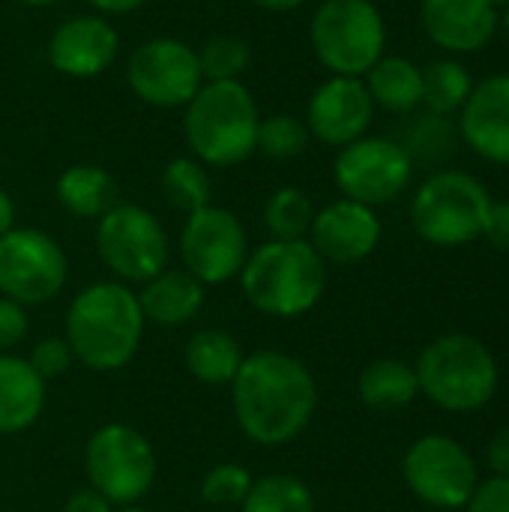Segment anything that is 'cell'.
I'll use <instances>...</instances> for the list:
<instances>
[{
    "label": "cell",
    "mask_w": 509,
    "mask_h": 512,
    "mask_svg": "<svg viewBox=\"0 0 509 512\" xmlns=\"http://www.w3.org/2000/svg\"><path fill=\"white\" fill-rule=\"evenodd\" d=\"M96 252L111 279L123 285H144L171 267V240L165 225L141 204L117 201L96 219Z\"/></svg>",
    "instance_id": "9c48e42d"
},
{
    "label": "cell",
    "mask_w": 509,
    "mask_h": 512,
    "mask_svg": "<svg viewBox=\"0 0 509 512\" xmlns=\"http://www.w3.org/2000/svg\"><path fill=\"white\" fill-rule=\"evenodd\" d=\"M27 363L33 366V372L45 384H51V381L63 378L75 366V354H72V348H69V342L63 336H45L30 348Z\"/></svg>",
    "instance_id": "836d02e7"
},
{
    "label": "cell",
    "mask_w": 509,
    "mask_h": 512,
    "mask_svg": "<svg viewBox=\"0 0 509 512\" xmlns=\"http://www.w3.org/2000/svg\"><path fill=\"white\" fill-rule=\"evenodd\" d=\"M147 321L132 285L99 279L84 285L66 306L63 339L75 363L90 372L111 375L126 369L144 345Z\"/></svg>",
    "instance_id": "7a4b0ae2"
},
{
    "label": "cell",
    "mask_w": 509,
    "mask_h": 512,
    "mask_svg": "<svg viewBox=\"0 0 509 512\" xmlns=\"http://www.w3.org/2000/svg\"><path fill=\"white\" fill-rule=\"evenodd\" d=\"M126 81L141 102L153 108H180L201 90L204 75L192 45L174 36H153L129 54Z\"/></svg>",
    "instance_id": "5bb4252c"
},
{
    "label": "cell",
    "mask_w": 509,
    "mask_h": 512,
    "mask_svg": "<svg viewBox=\"0 0 509 512\" xmlns=\"http://www.w3.org/2000/svg\"><path fill=\"white\" fill-rule=\"evenodd\" d=\"M252 474L240 462H219L201 477V501L210 507H240L252 489Z\"/></svg>",
    "instance_id": "1f68e13d"
},
{
    "label": "cell",
    "mask_w": 509,
    "mask_h": 512,
    "mask_svg": "<svg viewBox=\"0 0 509 512\" xmlns=\"http://www.w3.org/2000/svg\"><path fill=\"white\" fill-rule=\"evenodd\" d=\"M252 3L261 6V9H267V12H291V9L303 6L306 0H252Z\"/></svg>",
    "instance_id": "b9f144b4"
},
{
    "label": "cell",
    "mask_w": 509,
    "mask_h": 512,
    "mask_svg": "<svg viewBox=\"0 0 509 512\" xmlns=\"http://www.w3.org/2000/svg\"><path fill=\"white\" fill-rule=\"evenodd\" d=\"M489 3H492V6H495L498 12H507V9H509V0H489Z\"/></svg>",
    "instance_id": "f6af8a7d"
},
{
    "label": "cell",
    "mask_w": 509,
    "mask_h": 512,
    "mask_svg": "<svg viewBox=\"0 0 509 512\" xmlns=\"http://www.w3.org/2000/svg\"><path fill=\"white\" fill-rule=\"evenodd\" d=\"M489 207L492 195L483 180L459 168H444L417 186L411 222L426 243L438 249H459L483 237Z\"/></svg>",
    "instance_id": "8992f818"
},
{
    "label": "cell",
    "mask_w": 509,
    "mask_h": 512,
    "mask_svg": "<svg viewBox=\"0 0 509 512\" xmlns=\"http://www.w3.org/2000/svg\"><path fill=\"white\" fill-rule=\"evenodd\" d=\"M375 117V102L363 84V78L330 75L306 105V129L327 147H345L363 135H369Z\"/></svg>",
    "instance_id": "9a60e30c"
},
{
    "label": "cell",
    "mask_w": 509,
    "mask_h": 512,
    "mask_svg": "<svg viewBox=\"0 0 509 512\" xmlns=\"http://www.w3.org/2000/svg\"><path fill=\"white\" fill-rule=\"evenodd\" d=\"M243 345L222 327H201L186 339L183 366L204 387H231L243 366Z\"/></svg>",
    "instance_id": "7402d4cb"
},
{
    "label": "cell",
    "mask_w": 509,
    "mask_h": 512,
    "mask_svg": "<svg viewBox=\"0 0 509 512\" xmlns=\"http://www.w3.org/2000/svg\"><path fill=\"white\" fill-rule=\"evenodd\" d=\"M420 396L447 414L483 411L501 384L495 354L468 333H444L432 339L414 363Z\"/></svg>",
    "instance_id": "5b68a950"
},
{
    "label": "cell",
    "mask_w": 509,
    "mask_h": 512,
    "mask_svg": "<svg viewBox=\"0 0 509 512\" xmlns=\"http://www.w3.org/2000/svg\"><path fill=\"white\" fill-rule=\"evenodd\" d=\"M420 24L444 54H477L498 36L501 12L489 0H420Z\"/></svg>",
    "instance_id": "ac0fdd59"
},
{
    "label": "cell",
    "mask_w": 509,
    "mask_h": 512,
    "mask_svg": "<svg viewBox=\"0 0 509 512\" xmlns=\"http://www.w3.org/2000/svg\"><path fill=\"white\" fill-rule=\"evenodd\" d=\"M402 477L411 495L435 510H465L480 483L477 462L468 447L438 432L423 435L408 447L402 459Z\"/></svg>",
    "instance_id": "4fadbf2b"
},
{
    "label": "cell",
    "mask_w": 509,
    "mask_h": 512,
    "mask_svg": "<svg viewBox=\"0 0 509 512\" xmlns=\"http://www.w3.org/2000/svg\"><path fill=\"white\" fill-rule=\"evenodd\" d=\"M453 135H459L447 117L441 114H417L411 132H408V141H402V147L411 153V159L417 162V156L423 159H435V156H444L453 150Z\"/></svg>",
    "instance_id": "d6a6232c"
},
{
    "label": "cell",
    "mask_w": 509,
    "mask_h": 512,
    "mask_svg": "<svg viewBox=\"0 0 509 512\" xmlns=\"http://www.w3.org/2000/svg\"><path fill=\"white\" fill-rule=\"evenodd\" d=\"M30 333V309L0 297V354H12Z\"/></svg>",
    "instance_id": "e575fe53"
},
{
    "label": "cell",
    "mask_w": 509,
    "mask_h": 512,
    "mask_svg": "<svg viewBox=\"0 0 509 512\" xmlns=\"http://www.w3.org/2000/svg\"><path fill=\"white\" fill-rule=\"evenodd\" d=\"M240 512H318V501L306 480L294 474H267L252 480Z\"/></svg>",
    "instance_id": "4316f807"
},
{
    "label": "cell",
    "mask_w": 509,
    "mask_h": 512,
    "mask_svg": "<svg viewBox=\"0 0 509 512\" xmlns=\"http://www.w3.org/2000/svg\"><path fill=\"white\" fill-rule=\"evenodd\" d=\"M162 195L171 207L180 213H195L207 204H213V186L207 165L195 156H177L162 168Z\"/></svg>",
    "instance_id": "83f0119b"
},
{
    "label": "cell",
    "mask_w": 509,
    "mask_h": 512,
    "mask_svg": "<svg viewBox=\"0 0 509 512\" xmlns=\"http://www.w3.org/2000/svg\"><path fill=\"white\" fill-rule=\"evenodd\" d=\"M261 111L243 81H204L186 102L183 135L192 156L213 168H234L258 147Z\"/></svg>",
    "instance_id": "277c9868"
},
{
    "label": "cell",
    "mask_w": 509,
    "mask_h": 512,
    "mask_svg": "<svg viewBox=\"0 0 509 512\" xmlns=\"http://www.w3.org/2000/svg\"><path fill=\"white\" fill-rule=\"evenodd\" d=\"M204 81H240L252 63V51L240 36H210L198 48Z\"/></svg>",
    "instance_id": "f546056e"
},
{
    "label": "cell",
    "mask_w": 509,
    "mask_h": 512,
    "mask_svg": "<svg viewBox=\"0 0 509 512\" xmlns=\"http://www.w3.org/2000/svg\"><path fill=\"white\" fill-rule=\"evenodd\" d=\"M459 141L486 162L509 165V72L474 81V90L456 114Z\"/></svg>",
    "instance_id": "e0dca14e"
},
{
    "label": "cell",
    "mask_w": 509,
    "mask_h": 512,
    "mask_svg": "<svg viewBox=\"0 0 509 512\" xmlns=\"http://www.w3.org/2000/svg\"><path fill=\"white\" fill-rule=\"evenodd\" d=\"M381 216L378 210L339 198L315 210L312 228H309V243L327 264H360L366 261L378 243H381Z\"/></svg>",
    "instance_id": "2e32d148"
},
{
    "label": "cell",
    "mask_w": 509,
    "mask_h": 512,
    "mask_svg": "<svg viewBox=\"0 0 509 512\" xmlns=\"http://www.w3.org/2000/svg\"><path fill=\"white\" fill-rule=\"evenodd\" d=\"M114 512H147V510H144L141 504H135V507H117Z\"/></svg>",
    "instance_id": "bcb514c9"
},
{
    "label": "cell",
    "mask_w": 509,
    "mask_h": 512,
    "mask_svg": "<svg viewBox=\"0 0 509 512\" xmlns=\"http://www.w3.org/2000/svg\"><path fill=\"white\" fill-rule=\"evenodd\" d=\"M48 405V384L33 372L27 357L0 354V438L33 429Z\"/></svg>",
    "instance_id": "44dd1931"
},
{
    "label": "cell",
    "mask_w": 509,
    "mask_h": 512,
    "mask_svg": "<svg viewBox=\"0 0 509 512\" xmlns=\"http://www.w3.org/2000/svg\"><path fill=\"white\" fill-rule=\"evenodd\" d=\"M15 228V201L12 195L0 186V237Z\"/></svg>",
    "instance_id": "60d3db41"
},
{
    "label": "cell",
    "mask_w": 509,
    "mask_h": 512,
    "mask_svg": "<svg viewBox=\"0 0 509 512\" xmlns=\"http://www.w3.org/2000/svg\"><path fill=\"white\" fill-rule=\"evenodd\" d=\"M309 141H312V135H309L303 120H297L291 114H270V117H261L255 153H264L267 159L285 162V159L303 156Z\"/></svg>",
    "instance_id": "4dcf8cb0"
},
{
    "label": "cell",
    "mask_w": 509,
    "mask_h": 512,
    "mask_svg": "<svg viewBox=\"0 0 509 512\" xmlns=\"http://www.w3.org/2000/svg\"><path fill=\"white\" fill-rule=\"evenodd\" d=\"M54 195L60 207L75 219H102L120 201L117 180L105 168L90 165V162L69 165L57 177Z\"/></svg>",
    "instance_id": "cb8c5ba5"
},
{
    "label": "cell",
    "mask_w": 509,
    "mask_h": 512,
    "mask_svg": "<svg viewBox=\"0 0 509 512\" xmlns=\"http://www.w3.org/2000/svg\"><path fill=\"white\" fill-rule=\"evenodd\" d=\"M333 180L342 198L372 210L396 201L414 180V159L396 138L363 135L345 147L333 162Z\"/></svg>",
    "instance_id": "7c38bea8"
},
{
    "label": "cell",
    "mask_w": 509,
    "mask_h": 512,
    "mask_svg": "<svg viewBox=\"0 0 509 512\" xmlns=\"http://www.w3.org/2000/svg\"><path fill=\"white\" fill-rule=\"evenodd\" d=\"M228 390L237 429L246 441L267 450L294 444L318 411L312 369L300 357L276 348L246 354Z\"/></svg>",
    "instance_id": "6da1fadb"
},
{
    "label": "cell",
    "mask_w": 509,
    "mask_h": 512,
    "mask_svg": "<svg viewBox=\"0 0 509 512\" xmlns=\"http://www.w3.org/2000/svg\"><path fill=\"white\" fill-rule=\"evenodd\" d=\"M87 3L105 18V15H129V12L141 9L147 0H87Z\"/></svg>",
    "instance_id": "ab89813d"
},
{
    "label": "cell",
    "mask_w": 509,
    "mask_h": 512,
    "mask_svg": "<svg viewBox=\"0 0 509 512\" xmlns=\"http://www.w3.org/2000/svg\"><path fill=\"white\" fill-rule=\"evenodd\" d=\"M240 288L258 315L294 321L321 303L327 291V261L309 240H267L249 252Z\"/></svg>",
    "instance_id": "3957f363"
},
{
    "label": "cell",
    "mask_w": 509,
    "mask_h": 512,
    "mask_svg": "<svg viewBox=\"0 0 509 512\" xmlns=\"http://www.w3.org/2000/svg\"><path fill=\"white\" fill-rule=\"evenodd\" d=\"M483 240L489 246H495L498 252H509V198L492 201L486 225H483Z\"/></svg>",
    "instance_id": "8d00e7d4"
},
{
    "label": "cell",
    "mask_w": 509,
    "mask_h": 512,
    "mask_svg": "<svg viewBox=\"0 0 509 512\" xmlns=\"http://www.w3.org/2000/svg\"><path fill=\"white\" fill-rule=\"evenodd\" d=\"M60 512H114V507L99 492H93L90 486H81V489H75L63 501V510Z\"/></svg>",
    "instance_id": "f35d334b"
},
{
    "label": "cell",
    "mask_w": 509,
    "mask_h": 512,
    "mask_svg": "<svg viewBox=\"0 0 509 512\" xmlns=\"http://www.w3.org/2000/svg\"><path fill=\"white\" fill-rule=\"evenodd\" d=\"M471 90H474V78L462 60L447 54L423 66V108L429 114H441V117L459 114Z\"/></svg>",
    "instance_id": "484cf974"
},
{
    "label": "cell",
    "mask_w": 509,
    "mask_h": 512,
    "mask_svg": "<svg viewBox=\"0 0 509 512\" xmlns=\"http://www.w3.org/2000/svg\"><path fill=\"white\" fill-rule=\"evenodd\" d=\"M18 3H24V6H36V9H42V6H54V3H60V0H18Z\"/></svg>",
    "instance_id": "ee69618b"
},
{
    "label": "cell",
    "mask_w": 509,
    "mask_h": 512,
    "mask_svg": "<svg viewBox=\"0 0 509 512\" xmlns=\"http://www.w3.org/2000/svg\"><path fill=\"white\" fill-rule=\"evenodd\" d=\"M498 33H504V39H507V45H509V9H507V12H501V24H498Z\"/></svg>",
    "instance_id": "7bdbcfd3"
},
{
    "label": "cell",
    "mask_w": 509,
    "mask_h": 512,
    "mask_svg": "<svg viewBox=\"0 0 509 512\" xmlns=\"http://www.w3.org/2000/svg\"><path fill=\"white\" fill-rule=\"evenodd\" d=\"M312 219L315 204L300 186H282L264 204V228L270 240H306Z\"/></svg>",
    "instance_id": "f1b7e54d"
},
{
    "label": "cell",
    "mask_w": 509,
    "mask_h": 512,
    "mask_svg": "<svg viewBox=\"0 0 509 512\" xmlns=\"http://www.w3.org/2000/svg\"><path fill=\"white\" fill-rule=\"evenodd\" d=\"M66 282L69 258L48 231L15 225L0 237V297L33 309L60 297Z\"/></svg>",
    "instance_id": "30bf717a"
},
{
    "label": "cell",
    "mask_w": 509,
    "mask_h": 512,
    "mask_svg": "<svg viewBox=\"0 0 509 512\" xmlns=\"http://www.w3.org/2000/svg\"><path fill=\"white\" fill-rule=\"evenodd\" d=\"M135 294H138L144 321L153 327H165V330L186 327L189 321L201 315L207 303V288L183 267H165L162 273L147 279L141 291Z\"/></svg>",
    "instance_id": "ffe728a7"
},
{
    "label": "cell",
    "mask_w": 509,
    "mask_h": 512,
    "mask_svg": "<svg viewBox=\"0 0 509 512\" xmlns=\"http://www.w3.org/2000/svg\"><path fill=\"white\" fill-rule=\"evenodd\" d=\"M87 486L114 510L141 504L156 483L159 462L144 432L129 423H105L84 444Z\"/></svg>",
    "instance_id": "52a82bcc"
},
{
    "label": "cell",
    "mask_w": 509,
    "mask_h": 512,
    "mask_svg": "<svg viewBox=\"0 0 509 512\" xmlns=\"http://www.w3.org/2000/svg\"><path fill=\"white\" fill-rule=\"evenodd\" d=\"M120 54V36L102 15H72L48 39V60L66 78H96Z\"/></svg>",
    "instance_id": "d6986e66"
},
{
    "label": "cell",
    "mask_w": 509,
    "mask_h": 512,
    "mask_svg": "<svg viewBox=\"0 0 509 512\" xmlns=\"http://www.w3.org/2000/svg\"><path fill=\"white\" fill-rule=\"evenodd\" d=\"M465 512H509L507 477H489V480L477 483L474 495L465 504Z\"/></svg>",
    "instance_id": "d590c367"
},
{
    "label": "cell",
    "mask_w": 509,
    "mask_h": 512,
    "mask_svg": "<svg viewBox=\"0 0 509 512\" xmlns=\"http://www.w3.org/2000/svg\"><path fill=\"white\" fill-rule=\"evenodd\" d=\"M357 396L369 411L393 414L408 408L420 396V381L411 363L399 357L372 360L357 378Z\"/></svg>",
    "instance_id": "d4e9b609"
},
{
    "label": "cell",
    "mask_w": 509,
    "mask_h": 512,
    "mask_svg": "<svg viewBox=\"0 0 509 512\" xmlns=\"http://www.w3.org/2000/svg\"><path fill=\"white\" fill-rule=\"evenodd\" d=\"M177 249L183 270L192 273L204 288L240 279L243 264L252 252L240 216L219 204H207L186 216Z\"/></svg>",
    "instance_id": "8fae6325"
},
{
    "label": "cell",
    "mask_w": 509,
    "mask_h": 512,
    "mask_svg": "<svg viewBox=\"0 0 509 512\" xmlns=\"http://www.w3.org/2000/svg\"><path fill=\"white\" fill-rule=\"evenodd\" d=\"M363 84L375 102L390 114H414L423 108V66L408 57L384 54L366 75Z\"/></svg>",
    "instance_id": "603a6c76"
},
{
    "label": "cell",
    "mask_w": 509,
    "mask_h": 512,
    "mask_svg": "<svg viewBox=\"0 0 509 512\" xmlns=\"http://www.w3.org/2000/svg\"><path fill=\"white\" fill-rule=\"evenodd\" d=\"M315 57L330 75L363 78L387 48V24L372 0H324L309 24Z\"/></svg>",
    "instance_id": "ba28073f"
},
{
    "label": "cell",
    "mask_w": 509,
    "mask_h": 512,
    "mask_svg": "<svg viewBox=\"0 0 509 512\" xmlns=\"http://www.w3.org/2000/svg\"><path fill=\"white\" fill-rule=\"evenodd\" d=\"M486 465L492 468V477L509 480V426L498 429L486 444Z\"/></svg>",
    "instance_id": "74e56055"
}]
</instances>
